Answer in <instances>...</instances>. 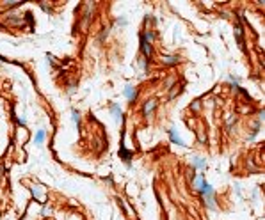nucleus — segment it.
<instances>
[{
    "mask_svg": "<svg viewBox=\"0 0 265 220\" xmlns=\"http://www.w3.org/2000/svg\"><path fill=\"white\" fill-rule=\"evenodd\" d=\"M155 105H157V101L155 99H151V101H146V105H144V115H148L153 108H155Z\"/></svg>",
    "mask_w": 265,
    "mask_h": 220,
    "instance_id": "f257e3e1",
    "label": "nucleus"
},
{
    "mask_svg": "<svg viewBox=\"0 0 265 220\" xmlns=\"http://www.w3.org/2000/svg\"><path fill=\"white\" fill-rule=\"evenodd\" d=\"M142 52H144V55L146 57H150L151 55V48H150V44H148V41L142 37Z\"/></svg>",
    "mask_w": 265,
    "mask_h": 220,
    "instance_id": "f03ea898",
    "label": "nucleus"
},
{
    "mask_svg": "<svg viewBox=\"0 0 265 220\" xmlns=\"http://www.w3.org/2000/svg\"><path fill=\"white\" fill-rule=\"evenodd\" d=\"M192 163H194L198 169H205V167H207V162L201 160V158H192Z\"/></svg>",
    "mask_w": 265,
    "mask_h": 220,
    "instance_id": "7ed1b4c3",
    "label": "nucleus"
},
{
    "mask_svg": "<svg viewBox=\"0 0 265 220\" xmlns=\"http://www.w3.org/2000/svg\"><path fill=\"white\" fill-rule=\"evenodd\" d=\"M199 190H201V194H205V195H212V194H214V192H212V187H210L208 183H203V187H201Z\"/></svg>",
    "mask_w": 265,
    "mask_h": 220,
    "instance_id": "20e7f679",
    "label": "nucleus"
},
{
    "mask_svg": "<svg viewBox=\"0 0 265 220\" xmlns=\"http://www.w3.org/2000/svg\"><path fill=\"white\" fill-rule=\"evenodd\" d=\"M169 133H171V140H173L174 144H178V146H183V140H182L180 137H176V133H174V130H171Z\"/></svg>",
    "mask_w": 265,
    "mask_h": 220,
    "instance_id": "39448f33",
    "label": "nucleus"
},
{
    "mask_svg": "<svg viewBox=\"0 0 265 220\" xmlns=\"http://www.w3.org/2000/svg\"><path fill=\"white\" fill-rule=\"evenodd\" d=\"M125 96H126L128 99H134V98H135V91H134V87H126V89H125Z\"/></svg>",
    "mask_w": 265,
    "mask_h": 220,
    "instance_id": "423d86ee",
    "label": "nucleus"
},
{
    "mask_svg": "<svg viewBox=\"0 0 265 220\" xmlns=\"http://www.w3.org/2000/svg\"><path fill=\"white\" fill-rule=\"evenodd\" d=\"M43 140H45V131H39V133H37V137H36V142H37V144H41Z\"/></svg>",
    "mask_w": 265,
    "mask_h": 220,
    "instance_id": "0eeeda50",
    "label": "nucleus"
},
{
    "mask_svg": "<svg viewBox=\"0 0 265 220\" xmlns=\"http://www.w3.org/2000/svg\"><path fill=\"white\" fill-rule=\"evenodd\" d=\"M176 60H178L176 57H166V59H164V62H166V64H174Z\"/></svg>",
    "mask_w": 265,
    "mask_h": 220,
    "instance_id": "6e6552de",
    "label": "nucleus"
},
{
    "mask_svg": "<svg viewBox=\"0 0 265 220\" xmlns=\"http://www.w3.org/2000/svg\"><path fill=\"white\" fill-rule=\"evenodd\" d=\"M112 112H114V115H116V117H121V110H119V107H118V105H114V107H112Z\"/></svg>",
    "mask_w": 265,
    "mask_h": 220,
    "instance_id": "1a4fd4ad",
    "label": "nucleus"
},
{
    "mask_svg": "<svg viewBox=\"0 0 265 220\" xmlns=\"http://www.w3.org/2000/svg\"><path fill=\"white\" fill-rule=\"evenodd\" d=\"M203 183H205V181H203V178H198V179H196V187H198V188H201V187H203Z\"/></svg>",
    "mask_w": 265,
    "mask_h": 220,
    "instance_id": "9d476101",
    "label": "nucleus"
},
{
    "mask_svg": "<svg viewBox=\"0 0 265 220\" xmlns=\"http://www.w3.org/2000/svg\"><path fill=\"white\" fill-rule=\"evenodd\" d=\"M73 121H75V124H78V121H80L78 119V112H75V110H73Z\"/></svg>",
    "mask_w": 265,
    "mask_h": 220,
    "instance_id": "9b49d317",
    "label": "nucleus"
}]
</instances>
